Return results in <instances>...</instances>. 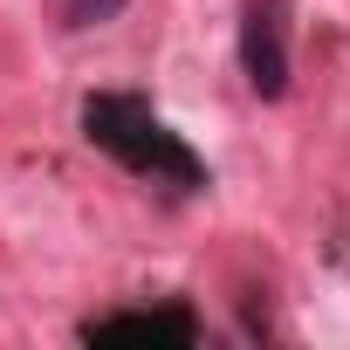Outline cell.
<instances>
[{
  "label": "cell",
  "instance_id": "1",
  "mask_svg": "<svg viewBox=\"0 0 350 350\" xmlns=\"http://www.w3.org/2000/svg\"><path fill=\"white\" fill-rule=\"evenodd\" d=\"M83 137H90L96 151H110L124 172L151 179V186H179V193H200V186H206V165L193 158V144H186L179 131H165L137 96H117V90L90 96V103H83Z\"/></svg>",
  "mask_w": 350,
  "mask_h": 350
},
{
  "label": "cell",
  "instance_id": "3",
  "mask_svg": "<svg viewBox=\"0 0 350 350\" xmlns=\"http://www.w3.org/2000/svg\"><path fill=\"white\" fill-rule=\"evenodd\" d=\"M90 343H200V316L186 302L165 309H117V316H90L83 323Z\"/></svg>",
  "mask_w": 350,
  "mask_h": 350
},
{
  "label": "cell",
  "instance_id": "4",
  "mask_svg": "<svg viewBox=\"0 0 350 350\" xmlns=\"http://www.w3.org/2000/svg\"><path fill=\"white\" fill-rule=\"evenodd\" d=\"M55 8H62L69 28H103V21H117L131 8V0H55Z\"/></svg>",
  "mask_w": 350,
  "mask_h": 350
},
{
  "label": "cell",
  "instance_id": "2",
  "mask_svg": "<svg viewBox=\"0 0 350 350\" xmlns=\"http://www.w3.org/2000/svg\"><path fill=\"white\" fill-rule=\"evenodd\" d=\"M241 76L261 103L288 96V0H247L241 8Z\"/></svg>",
  "mask_w": 350,
  "mask_h": 350
}]
</instances>
